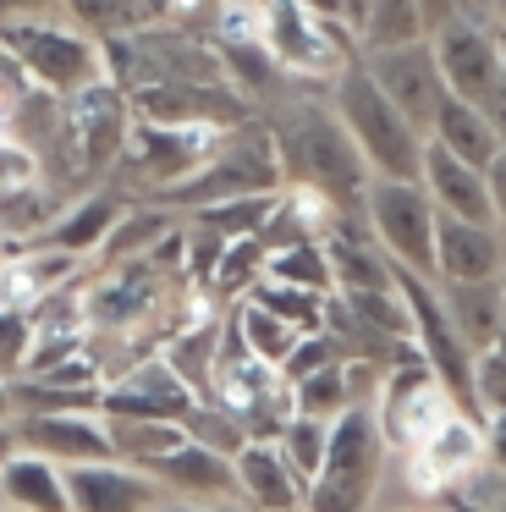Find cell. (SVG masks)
<instances>
[{"instance_id":"6da1fadb","label":"cell","mask_w":506,"mask_h":512,"mask_svg":"<svg viewBox=\"0 0 506 512\" xmlns=\"http://www.w3.org/2000/svg\"><path fill=\"white\" fill-rule=\"evenodd\" d=\"M275 155H281L286 188H314L336 210H358L363 188H369V166H363L352 133L341 127L336 105L319 100H292L270 122Z\"/></svg>"},{"instance_id":"7a4b0ae2","label":"cell","mask_w":506,"mask_h":512,"mask_svg":"<svg viewBox=\"0 0 506 512\" xmlns=\"http://www.w3.org/2000/svg\"><path fill=\"white\" fill-rule=\"evenodd\" d=\"M127 127H132V105L127 94L110 78H94L83 89H72L66 100H55V171H61L66 188L88 193L121 166V149H127Z\"/></svg>"},{"instance_id":"3957f363","label":"cell","mask_w":506,"mask_h":512,"mask_svg":"<svg viewBox=\"0 0 506 512\" xmlns=\"http://www.w3.org/2000/svg\"><path fill=\"white\" fill-rule=\"evenodd\" d=\"M286 188V171H281V155H275V138H270V122L259 116H242L220 133L215 155L204 160L198 171H187L182 182L149 193L154 204L165 210H198V204H220V199H253V193H281Z\"/></svg>"},{"instance_id":"277c9868","label":"cell","mask_w":506,"mask_h":512,"mask_svg":"<svg viewBox=\"0 0 506 512\" xmlns=\"http://www.w3.org/2000/svg\"><path fill=\"white\" fill-rule=\"evenodd\" d=\"M330 105H336L341 127L352 133L369 177H407L418 182V160H424V133L407 127V116L380 94V83L369 78L363 56H352L347 67L330 78Z\"/></svg>"},{"instance_id":"5b68a950","label":"cell","mask_w":506,"mask_h":512,"mask_svg":"<svg viewBox=\"0 0 506 512\" xmlns=\"http://www.w3.org/2000/svg\"><path fill=\"white\" fill-rule=\"evenodd\" d=\"M385 468V435L369 402H352L330 419L325 463L303 490V512H369L374 485Z\"/></svg>"},{"instance_id":"8992f818","label":"cell","mask_w":506,"mask_h":512,"mask_svg":"<svg viewBox=\"0 0 506 512\" xmlns=\"http://www.w3.org/2000/svg\"><path fill=\"white\" fill-rule=\"evenodd\" d=\"M0 50H6V56L33 78V89H44L50 100H66L72 89L105 78L99 39L83 34L77 23H61V17H17V23H0Z\"/></svg>"},{"instance_id":"52a82bcc","label":"cell","mask_w":506,"mask_h":512,"mask_svg":"<svg viewBox=\"0 0 506 512\" xmlns=\"http://www.w3.org/2000/svg\"><path fill=\"white\" fill-rule=\"evenodd\" d=\"M451 408H457V402H451V391L440 386V375L429 369V358L418 353L413 336H402V342L391 347V358H385V369H380V402H374V424H380L385 446L413 452Z\"/></svg>"},{"instance_id":"ba28073f","label":"cell","mask_w":506,"mask_h":512,"mask_svg":"<svg viewBox=\"0 0 506 512\" xmlns=\"http://www.w3.org/2000/svg\"><path fill=\"white\" fill-rule=\"evenodd\" d=\"M259 45L292 78H336L352 61L341 17L314 12L308 0H270V6H259Z\"/></svg>"},{"instance_id":"9c48e42d","label":"cell","mask_w":506,"mask_h":512,"mask_svg":"<svg viewBox=\"0 0 506 512\" xmlns=\"http://www.w3.org/2000/svg\"><path fill=\"white\" fill-rule=\"evenodd\" d=\"M358 210H363L374 243L385 248L391 265H407V270H418V276H435V199L424 193V182L369 177Z\"/></svg>"},{"instance_id":"30bf717a","label":"cell","mask_w":506,"mask_h":512,"mask_svg":"<svg viewBox=\"0 0 506 512\" xmlns=\"http://www.w3.org/2000/svg\"><path fill=\"white\" fill-rule=\"evenodd\" d=\"M220 133H226V127H209V122H138V116H132L121 166L143 182V193H160V188H171V182H182L187 171L204 166V160L215 155Z\"/></svg>"},{"instance_id":"8fae6325","label":"cell","mask_w":506,"mask_h":512,"mask_svg":"<svg viewBox=\"0 0 506 512\" xmlns=\"http://www.w3.org/2000/svg\"><path fill=\"white\" fill-rule=\"evenodd\" d=\"M198 402V391L176 375V364L165 353H143L127 369H110V380L99 386V413L105 419H165L182 424V413Z\"/></svg>"},{"instance_id":"7c38bea8","label":"cell","mask_w":506,"mask_h":512,"mask_svg":"<svg viewBox=\"0 0 506 512\" xmlns=\"http://www.w3.org/2000/svg\"><path fill=\"white\" fill-rule=\"evenodd\" d=\"M363 67L369 78L380 83V94L407 116L413 133L429 138L435 127V111L446 100V83H440V67H435V50L429 39H407V45H385V50H363Z\"/></svg>"},{"instance_id":"4fadbf2b","label":"cell","mask_w":506,"mask_h":512,"mask_svg":"<svg viewBox=\"0 0 506 512\" xmlns=\"http://www.w3.org/2000/svg\"><path fill=\"white\" fill-rule=\"evenodd\" d=\"M429 50H435V67L446 94L479 105L484 94L501 83V50H495V23L484 12H462L451 23H440L429 34Z\"/></svg>"},{"instance_id":"5bb4252c","label":"cell","mask_w":506,"mask_h":512,"mask_svg":"<svg viewBox=\"0 0 506 512\" xmlns=\"http://www.w3.org/2000/svg\"><path fill=\"white\" fill-rule=\"evenodd\" d=\"M138 122H209L231 127L242 116H253V100L231 83H193V78H154L143 89L127 94Z\"/></svg>"},{"instance_id":"9a60e30c","label":"cell","mask_w":506,"mask_h":512,"mask_svg":"<svg viewBox=\"0 0 506 512\" xmlns=\"http://www.w3.org/2000/svg\"><path fill=\"white\" fill-rule=\"evenodd\" d=\"M11 446L50 457V463H105L110 452V430L99 419V408H55V413H17L6 424Z\"/></svg>"},{"instance_id":"2e32d148","label":"cell","mask_w":506,"mask_h":512,"mask_svg":"<svg viewBox=\"0 0 506 512\" xmlns=\"http://www.w3.org/2000/svg\"><path fill=\"white\" fill-rule=\"evenodd\" d=\"M407 457H413V485L418 490H451V485H462V479L479 474V463H484V430H479V419H473V413L451 408L446 419H440Z\"/></svg>"},{"instance_id":"e0dca14e","label":"cell","mask_w":506,"mask_h":512,"mask_svg":"<svg viewBox=\"0 0 506 512\" xmlns=\"http://www.w3.org/2000/svg\"><path fill=\"white\" fill-rule=\"evenodd\" d=\"M66 501L72 512H154L165 490L132 463H66Z\"/></svg>"},{"instance_id":"ac0fdd59","label":"cell","mask_w":506,"mask_h":512,"mask_svg":"<svg viewBox=\"0 0 506 512\" xmlns=\"http://www.w3.org/2000/svg\"><path fill=\"white\" fill-rule=\"evenodd\" d=\"M143 474L165 490V496H182V501H226L237 496V474H231V457L215 452V446H198V441H176L171 452L149 457Z\"/></svg>"},{"instance_id":"d6986e66","label":"cell","mask_w":506,"mask_h":512,"mask_svg":"<svg viewBox=\"0 0 506 512\" xmlns=\"http://www.w3.org/2000/svg\"><path fill=\"white\" fill-rule=\"evenodd\" d=\"M325 259H330V281L336 292H380L391 287V259L374 243L369 221H358L352 210H336V221L325 226Z\"/></svg>"},{"instance_id":"ffe728a7","label":"cell","mask_w":506,"mask_h":512,"mask_svg":"<svg viewBox=\"0 0 506 512\" xmlns=\"http://www.w3.org/2000/svg\"><path fill=\"white\" fill-rule=\"evenodd\" d=\"M231 474H237V501L248 512H303V479L286 468L275 441H242L231 452Z\"/></svg>"},{"instance_id":"44dd1931","label":"cell","mask_w":506,"mask_h":512,"mask_svg":"<svg viewBox=\"0 0 506 512\" xmlns=\"http://www.w3.org/2000/svg\"><path fill=\"white\" fill-rule=\"evenodd\" d=\"M418 182L424 193L435 199L440 215H457V221H484L495 226V210H490V188H484V171L457 160L451 149H440L435 138H424V160H418Z\"/></svg>"},{"instance_id":"7402d4cb","label":"cell","mask_w":506,"mask_h":512,"mask_svg":"<svg viewBox=\"0 0 506 512\" xmlns=\"http://www.w3.org/2000/svg\"><path fill=\"white\" fill-rule=\"evenodd\" d=\"M501 226L457 221L435 210V281H484L501 270Z\"/></svg>"},{"instance_id":"603a6c76","label":"cell","mask_w":506,"mask_h":512,"mask_svg":"<svg viewBox=\"0 0 506 512\" xmlns=\"http://www.w3.org/2000/svg\"><path fill=\"white\" fill-rule=\"evenodd\" d=\"M121 215H127V199H121L116 188H88L72 210L50 215V226H44L33 243H39V248H61V254H72V259H83V265H88Z\"/></svg>"},{"instance_id":"cb8c5ba5","label":"cell","mask_w":506,"mask_h":512,"mask_svg":"<svg viewBox=\"0 0 506 512\" xmlns=\"http://www.w3.org/2000/svg\"><path fill=\"white\" fill-rule=\"evenodd\" d=\"M0 501L11 512H72V501H66V468L28 452V446H6L0 452Z\"/></svg>"},{"instance_id":"d4e9b609","label":"cell","mask_w":506,"mask_h":512,"mask_svg":"<svg viewBox=\"0 0 506 512\" xmlns=\"http://www.w3.org/2000/svg\"><path fill=\"white\" fill-rule=\"evenodd\" d=\"M435 292H440V309H446L451 331H457L473 353L490 347L495 331L506 325V292H501L495 276H484V281H440Z\"/></svg>"},{"instance_id":"484cf974","label":"cell","mask_w":506,"mask_h":512,"mask_svg":"<svg viewBox=\"0 0 506 512\" xmlns=\"http://www.w3.org/2000/svg\"><path fill=\"white\" fill-rule=\"evenodd\" d=\"M55 6L66 12V23H77L94 39L143 34V28L171 23V0H55Z\"/></svg>"},{"instance_id":"4316f807","label":"cell","mask_w":506,"mask_h":512,"mask_svg":"<svg viewBox=\"0 0 506 512\" xmlns=\"http://www.w3.org/2000/svg\"><path fill=\"white\" fill-rule=\"evenodd\" d=\"M429 138H435L440 149H451L457 160H468V166H490L495 155H501V144H495V127L484 122L479 105L457 100V94H446L435 111V127H429Z\"/></svg>"},{"instance_id":"83f0119b","label":"cell","mask_w":506,"mask_h":512,"mask_svg":"<svg viewBox=\"0 0 506 512\" xmlns=\"http://www.w3.org/2000/svg\"><path fill=\"white\" fill-rule=\"evenodd\" d=\"M264 276L286 281V287H308V292H336L330 281V259L319 237H286V243L264 248Z\"/></svg>"},{"instance_id":"f1b7e54d","label":"cell","mask_w":506,"mask_h":512,"mask_svg":"<svg viewBox=\"0 0 506 512\" xmlns=\"http://www.w3.org/2000/svg\"><path fill=\"white\" fill-rule=\"evenodd\" d=\"M264 276V237L253 232V237H231L226 248H220V259L209 265V276H204V292L215 303H237V298H248V287Z\"/></svg>"},{"instance_id":"f546056e","label":"cell","mask_w":506,"mask_h":512,"mask_svg":"<svg viewBox=\"0 0 506 512\" xmlns=\"http://www.w3.org/2000/svg\"><path fill=\"white\" fill-rule=\"evenodd\" d=\"M231 331H237V342L248 347L253 358H264V364H275V369H281V358L292 353V342L303 336V331H292L281 314L259 309L253 298H237V303H231Z\"/></svg>"},{"instance_id":"4dcf8cb0","label":"cell","mask_w":506,"mask_h":512,"mask_svg":"<svg viewBox=\"0 0 506 512\" xmlns=\"http://www.w3.org/2000/svg\"><path fill=\"white\" fill-rule=\"evenodd\" d=\"M407 39H424L418 0H363L358 6V45L363 50L407 45Z\"/></svg>"},{"instance_id":"1f68e13d","label":"cell","mask_w":506,"mask_h":512,"mask_svg":"<svg viewBox=\"0 0 506 512\" xmlns=\"http://www.w3.org/2000/svg\"><path fill=\"white\" fill-rule=\"evenodd\" d=\"M105 419V413H99ZM110 430V452H116V463H132L143 468L149 457L171 452L176 441H182V424H165V419H105Z\"/></svg>"},{"instance_id":"d6a6232c","label":"cell","mask_w":506,"mask_h":512,"mask_svg":"<svg viewBox=\"0 0 506 512\" xmlns=\"http://www.w3.org/2000/svg\"><path fill=\"white\" fill-rule=\"evenodd\" d=\"M248 298L259 303V309L281 314L292 331H325V298H330V292H308V287H286V281L259 276L248 287Z\"/></svg>"},{"instance_id":"836d02e7","label":"cell","mask_w":506,"mask_h":512,"mask_svg":"<svg viewBox=\"0 0 506 512\" xmlns=\"http://www.w3.org/2000/svg\"><path fill=\"white\" fill-rule=\"evenodd\" d=\"M275 199L281 193H253V199H220V204H198V210H182L193 226H209L215 237H253L264 221H270V210H275Z\"/></svg>"},{"instance_id":"e575fe53","label":"cell","mask_w":506,"mask_h":512,"mask_svg":"<svg viewBox=\"0 0 506 512\" xmlns=\"http://www.w3.org/2000/svg\"><path fill=\"white\" fill-rule=\"evenodd\" d=\"M55 199L44 193V182L33 188H0V243H33L50 226Z\"/></svg>"},{"instance_id":"d590c367","label":"cell","mask_w":506,"mask_h":512,"mask_svg":"<svg viewBox=\"0 0 506 512\" xmlns=\"http://www.w3.org/2000/svg\"><path fill=\"white\" fill-rule=\"evenodd\" d=\"M325 441H330V419H308V413H292V419L281 424V435H275L286 468L303 479V490H308V479L319 474V463H325Z\"/></svg>"},{"instance_id":"8d00e7d4","label":"cell","mask_w":506,"mask_h":512,"mask_svg":"<svg viewBox=\"0 0 506 512\" xmlns=\"http://www.w3.org/2000/svg\"><path fill=\"white\" fill-rule=\"evenodd\" d=\"M182 435L187 441H198V446H215V452H237L248 435H242V424H237V413H226L220 402H209V397H198L193 408L182 413Z\"/></svg>"},{"instance_id":"74e56055","label":"cell","mask_w":506,"mask_h":512,"mask_svg":"<svg viewBox=\"0 0 506 512\" xmlns=\"http://www.w3.org/2000/svg\"><path fill=\"white\" fill-rule=\"evenodd\" d=\"M39 100H50L44 89H33V78L17 67V61L0 50V133H17V122H22V111L28 105H39Z\"/></svg>"},{"instance_id":"f35d334b","label":"cell","mask_w":506,"mask_h":512,"mask_svg":"<svg viewBox=\"0 0 506 512\" xmlns=\"http://www.w3.org/2000/svg\"><path fill=\"white\" fill-rule=\"evenodd\" d=\"M325 364H341L336 336L330 331H303L292 342V353L281 358V380H303V375H314V369H325Z\"/></svg>"},{"instance_id":"ab89813d","label":"cell","mask_w":506,"mask_h":512,"mask_svg":"<svg viewBox=\"0 0 506 512\" xmlns=\"http://www.w3.org/2000/svg\"><path fill=\"white\" fill-rule=\"evenodd\" d=\"M33 342V314L17 303H0V375H22V358Z\"/></svg>"},{"instance_id":"60d3db41","label":"cell","mask_w":506,"mask_h":512,"mask_svg":"<svg viewBox=\"0 0 506 512\" xmlns=\"http://www.w3.org/2000/svg\"><path fill=\"white\" fill-rule=\"evenodd\" d=\"M473 402H479V413L506 408V358L495 353V347H479V353H473Z\"/></svg>"},{"instance_id":"b9f144b4","label":"cell","mask_w":506,"mask_h":512,"mask_svg":"<svg viewBox=\"0 0 506 512\" xmlns=\"http://www.w3.org/2000/svg\"><path fill=\"white\" fill-rule=\"evenodd\" d=\"M44 182V160L17 133H0V188H33Z\"/></svg>"},{"instance_id":"7bdbcfd3","label":"cell","mask_w":506,"mask_h":512,"mask_svg":"<svg viewBox=\"0 0 506 512\" xmlns=\"http://www.w3.org/2000/svg\"><path fill=\"white\" fill-rule=\"evenodd\" d=\"M462 12H479V0H418V17H424V39L435 34L440 23L462 17Z\"/></svg>"},{"instance_id":"ee69618b","label":"cell","mask_w":506,"mask_h":512,"mask_svg":"<svg viewBox=\"0 0 506 512\" xmlns=\"http://www.w3.org/2000/svg\"><path fill=\"white\" fill-rule=\"evenodd\" d=\"M484 463L495 468V474H506V408L501 413H484Z\"/></svg>"},{"instance_id":"f6af8a7d","label":"cell","mask_w":506,"mask_h":512,"mask_svg":"<svg viewBox=\"0 0 506 512\" xmlns=\"http://www.w3.org/2000/svg\"><path fill=\"white\" fill-rule=\"evenodd\" d=\"M484 188H490V210H495V226L506 232V149L484 166Z\"/></svg>"},{"instance_id":"bcb514c9","label":"cell","mask_w":506,"mask_h":512,"mask_svg":"<svg viewBox=\"0 0 506 512\" xmlns=\"http://www.w3.org/2000/svg\"><path fill=\"white\" fill-rule=\"evenodd\" d=\"M479 111H484V122L495 127V144L506 149V78H501V83H495V89L479 100Z\"/></svg>"},{"instance_id":"7dc6e473","label":"cell","mask_w":506,"mask_h":512,"mask_svg":"<svg viewBox=\"0 0 506 512\" xmlns=\"http://www.w3.org/2000/svg\"><path fill=\"white\" fill-rule=\"evenodd\" d=\"M154 512H248V507H242L237 496H226V501H182V496H165Z\"/></svg>"},{"instance_id":"c3c4849f","label":"cell","mask_w":506,"mask_h":512,"mask_svg":"<svg viewBox=\"0 0 506 512\" xmlns=\"http://www.w3.org/2000/svg\"><path fill=\"white\" fill-rule=\"evenodd\" d=\"M61 12L55 0H0V23H17V17H50Z\"/></svg>"},{"instance_id":"681fc988","label":"cell","mask_w":506,"mask_h":512,"mask_svg":"<svg viewBox=\"0 0 506 512\" xmlns=\"http://www.w3.org/2000/svg\"><path fill=\"white\" fill-rule=\"evenodd\" d=\"M11 413H17L11 408V375H0V424H11Z\"/></svg>"},{"instance_id":"f907efd6","label":"cell","mask_w":506,"mask_h":512,"mask_svg":"<svg viewBox=\"0 0 506 512\" xmlns=\"http://www.w3.org/2000/svg\"><path fill=\"white\" fill-rule=\"evenodd\" d=\"M484 12H490L495 28H506V0H484Z\"/></svg>"},{"instance_id":"816d5d0a","label":"cell","mask_w":506,"mask_h":512,"mask_svg":"<svg viewBox=\"0 0 506 512\" xmlns=\"http://www.w3.org/2000/svg\"><path fill=\"white\" fill-rule=\"evenodd\" d=\"M495 50H501V78H506V28H495Z\"/></svg>"},{"instance_id":"f5cc1de1","label":"cell","mask_w":506,"mask_h":512,"mask_svg":"<svg viewBox=\"0 0 506 512\" xmlns=\"http://www.w3.org/2000/svg\"><path fill=\"white\" fill-rule=\"evenodd\" d=\"M490 347H495V353L506 358V325H501V331H495V342H490Z\"/></svg>"},{"instance_id":"db71d44e","label":"cell","mask_w":506,"mask_h":512,"mask_svg":"<svg viewBox=\"0 0 506 512\" xmlns=\"http://www.w3.org/2000/svg\"><path fill=\"white\" fill-rule=\"evenodd\" d=\"M17 248H28V243H0V259H11Z\"/></svg>"},{"instance_id":"11a10c76","label":"cell","mask_w":506,"mask_h":512,"mask_svg":"<svg viewBox=\"0 0 506 512\" xmlns=\"http://www.w3.org/2000/svg\"><path fill=\"white\" fill-rule=\"evenodd\" d=\"M495 281H501V292H506V254H501V270H495Z\"/></svg>"},{"instance_id":"9f6ffc18","label":"cell","mask_w":506,"mask_h":512,"mask_svg":"<svg viewBox=\"0 0 506 512\" xmlns=\"http://www.w3.org/2000/svg\"><path fill=\"white\" fill-rule=\"evenodd\" d=\"M6 512H11V507H6Z\"/></svg>"}]
</instances>
